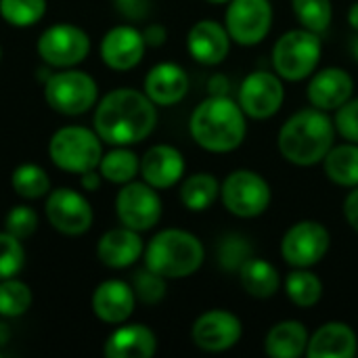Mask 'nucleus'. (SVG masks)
<instances>
[{
  "label": "nucleus",
  "instance_id": "obj_44",
  "mask_svg": "<svg viewBox=\"0 0 358 358\" xmlns=\"http://www.w3.org/2000/svg\"><path fill=\"white\" fill-rule=\"evenodd\" d=\"M229 88H231V82L222 76V73H214L210 80H208V90L210 94H229Z\"/></svg>",
  "mask_w": 358,
  "mask_h": 358
},
{
  "label": "nucleus",
  "instance_id": "obj_15",
  "mask_svg": "<svg viewBox=\"0 0 358 358\" xmlns=\"http://www.w3.org/2000/svg\"><path fill=\"white\" fill-rule=\"evenodd\" d=\"M243 336V325L229 310H208L199 315L191 327V340L203 352H224L237 346Z\"/></svg>",
  "mask_w": 358,
  "mask_h": 358
},
{
  "label": "nucleus",
  "instance_id": "obj_1",
  "mask_svg": "<svg viewBox=\"0 0 358 358\" xmlns=\"http://www.w3.org/2000/svg\"><path fill=\"white\" fill-rule=\"evenodd\" d=\"M92 124L103 143L130 147L155 130L157 105L136 88H115L94 105Z\"/></svg>",
  "mask_w": 358,
  "mask_h": 358
},
{
  "label": "nucleus",
  "instance_id": "obj_42",
  "mask_svg": "<svg viewBox=\"0 0 358 358\" xmlns=\"http://www.w3.org/2000/svg\"><path fill=\"white\" fill-rule=\"evenodd\" d=\"M344 218L350 229L358 233V187H355L344 199Z\"/></svg>",
  "mask_w": 358,
  "mask_h": 358
},
{
  "label": "nucleus",
  "instance_id": "obj_21",
  "mask_svg": "<svg viewBox=\"0 0 358 358\" xmlns=\"http://www.w3.org/2000/svg\"><path fill=\"white\" fill-rule=\"evenodd\" d=\"M185 174V157L172 145H153L141 157V176L153 189H170Z\"/></svg>",
  "mask_w": 358,
  "mask_h": 358
},
{
  "label": "nucleus",
  "instance_id": "obj_31",
  "mask_svg": "<svg viewBox=\"0 0 358 358\" xmlns=\"http://www.w3.org/2000/svg\"><path fill=\"white\" fill-rule=\"evenodd\" d=\"M13 191L23 199H40L50 193V178L38 164H21L10 174Z\"/></svg>",
  "mask_w": 358,
  "mask_h": 358
},
{
  "label": "nucleus",
  "instance_id": "obj_27",
  "mask_svg": "<svg viewBox=\"0 0 358 358\" xmlns=\"http://www.w3.org/2000/svg\"><path fill=\"white\" fill-rule=\"evenodd\" d=\"M325 176L336 182L338 187L355 189L358 187V145L357 143H342L334 145L323 159Z\"/></svg>",
  "mask_w": 358,
  "mask_h": 358
},
{
  "label": "nucleus",
  "instance_id": "obj_7",
  "mask_svg": "<svg viewBox=\"0 0 358 358\" xmlns=\"http://www.w3.org/2000/svg\"><path fill=\"white\" fill-rule=\"evenodd\" d=\"M44 101L61 115H82L99 103V86L86 71L67 67L50 73L44 82Z\"/></svg>",
  "mask_w": 358,
  "mask_h": 358
},
{
  "label": "nucleus",
  "instance_id": "obj_5",
  "mask_svg": "<svg viewBox=\"0 0 358 358\" xmlns=\"http://www.w3.org/2000/svg\"><path fill=\"white\" fill-rule=\"evenodd\" d=\"M50 162L69 174L96 170L103 157V141L96 130L84 126H63L48 141Z\"/></svg>",
  "mask_w": 358,
  "mask_h": 358
},
{
  "label": "nucleus",
  "instance_id": "obj_47",
  "mask_svg": "<svg viewBox=\"0 0 358 358\" xmlns=\"http://www.w3.org/2000/svg\"><path fill=\"white\" fill-rule=\"evenodd\" d=\"M208 2H212V4H224V2H231V0H208Z\"/></svg>",
  "mask_w": 358,
  "mask_h": 358
},
{
  "label": "nucleus",
  "instance_id": "obj_4",
  "mask_svg": "<svg viewBox=\"0 0 358 358\" xmlns=\"http://www.w3.org/2000/svg\"><path fill=\"white\" fill-rule=\"evenodd\" d=\"M203 258V243L182 229H164L145 248V266L164 279H187L195 275Z\"/></svg>",
  "mask_w": 358,
  "mask_h": 358
},
{
  "label": "nucleus",
  "instance_id": "obj_8",
  "mask_svg": "<svg viewBox=\"0 0 358 358\" xmlns=\"http://www.w3.org/2000/svg\"><path fill=\"white\" fill-rule=\"evenodd\" d=\"M224 208L237 218H256L271 206L273 191L266 178L254 170H235L220 185Z\"/></svg>",
  "mask_w": 358,
  "mask_h": 358
},
{
  "label": "nucleus",
  "instance_id": "obj_16",
  "mask_svg": "<svg viewBox=\"0 0 358 358\" xmlns=\"http://www.w3.org/2000/svg\"><path fill=\"white\" fill-rule=\"evenodd\" d=\"M101 59L113 71L134 69L147 50L143 31L134 25H115L101 40Z\"/></svg>",
  "mask_w": 358,
  "mask_h": 358
},
{
  "label": "nucleus",
  "instance_id": "obj_38",
  "mask_svg": "<svg viewBox=\"0 0 358 358\" xmlns=\"http://www.w3.org/2000/svg\"><path fill=\"white\" fill-rule=\"evenodd\" d=\"M4 231L19 237L21 241L31 237L38 231V214H36V210L25 206V203L13 206L4 216Z\"/></svg>",
  "mask_w": 358,
  "mask_h": 358
},
{
  "label": "nucleus",
  "instance_id": "obj_37",
  "mask_svg": "<svg viewBox=\"0 0 358 358\" xmlns=\"http://www.w3.org/2000/svg\"><path fill=\"white\" fill-rule=\"evenodd\" d=\"M25 266V248L19 237L0 233V279L17 277Z\"/></svg>",
  "mask_w": 358,
  "mask_h": 358
},
{
  "label": "nucleus",
  "instance_id": "obj_3",
  "mask_svg": "<svg viewBox=\"0 0 358 358\" xmlns=\"http://www.w3.org/2000/svg\"><path fill=\"white\" fill-rule=\"evenodd\" d=\"M336 141V124L317 107L294 113L279 130V151L285 162L308 168L321 164Z\"/></svg>",
  "mask_w": 358,
  "mask_h": 358
},
{
  "label": "nucleus",
  "instance_id": "obj_35",
  "mask_svg": "<svg viewBox=\"0 0 358 358\" xmlns=\"http://www.w3.org/2000/svg\"><path fill=\"white\" fill-rule=\"evenodd\" d=\"M252 256V245L241 235H227L218 243V264L229 273H239Z\"/></svg>",
  "mask_w": 358,
  "mask_h": 358
},
{
  "label": "nucleus",
  "instance_id": "obj_48",
  "mask_svg": "<svg viewBox=\"0 0 358 358\" xmlns=\"http://www.w3.org/2000/svg\"><path fill=\"white\" fill-rule=\"evenodd\" d=\"M0 59H2V46H0Z\"/></svg>",
  "mask_w": 358,
  "mask_h": 358
},
{
  "label": "nucleus",
  "instance_id": "obj_24",
  "mask_svg": "<svg viewBox=\"0 0 358 358\" xmlns=\"http://www.w3.org/2000/svg\"><path fill=\"white\" fill-rule=\"evenodd\" d=\"M357 350L355 329L342 321H329L310 336L306 355L310 358H352Z\"/></svg>",
  "mask_w": 358,
  "mask_h": 358
},
{
  "label": "nucleus",
  "instance_id": "obj_43",
  "mask_svg": "<svg viewBox=\"0 0 358 358\" xmlns=\"http://www.w3.org/2000/svg\"><path fill=\"white\" fill-rule=\"evenodd\" d=\"M101 180H103V176H101L99 168H96V170H88V172L80 174V185H82V189H84V191H90V193H92V191H99Z\"/></svg>",
  "mask_w": 358,
  "mask_h": 358
},
{
  "label": "nucleus",
  "instance_id": "obj_33",
  "mask_svg": "<svg viewBox=\"0 0 358 358\" xmlns=\"http://www.w3.org/2000/svg\"><path fill=\"white\" fill-rule=\"evenodd\" d=\"M292 10L298 23L315 34L327 31L334 19L331 0H292Z\"/></svg>",
  "mask_w": 358,
  "mask_h": 358
},
{
  "label": "nucleus",
  "instance_id": "obj_40",
  "mask_svg": "<svg viewBox=\"0 0 358 358\" xmlns=\"http://www.w3.org/2000/svg\"><path fill=\"white\" fill-rule=\"evenodd\" d=\"M115 6L124 17L132 21H141L149 13V0H115Z\"/></svg>",
  "mask_w": 358,
  "mask_h": 358
},
{
  "label": "nucleus",
  "instance_id": "obj_9",
  "mask_svg": "<svg viewBox=\"0 0 358 358\" xmlns=\"http://www.w3.org/2000/svg\"><path fill=\"white\" fill-rule=\"evenodd\" d=\"M36 50L48 67H76L90 55V36L73 23H52L40 34Z\"/></svg>",
  "mask_w": 358,
  "mask_h": 358
},
{
  "label": "nucleus",
  "instance_id": "obj_29",
  "mask_svg": "<svg viewBox=\"0 0 358 358\" xmlns=\"http://www.w3.org/2000/svg\"><path fill=\"white\" fill-rule=\"evenodd\" d=\"M99 172L107 182L126 185L134 180L136 174H141V159L128 147H115L109 153H103Z\"/></svg>",
  "mask_w": 358,
  "mask_h": 358
},
{
  "label": "nucleus",
  "instance_id": "obj_36",
  "mask_svg": "<svg viewBox=\"0 0 358 358\" xmlns=\"http://www.w3.org/2000/svg\"><path fill=\"white\" fill-rule=\"evenodd\" d=\"M168 279H164L162 275L153 273L151 268H141L134 273L132 277V289H134V296L136 300H141L143 304H159L164 298H166V292H168Z\"/></svg>",
  "mask_w": 358,
  "mask_h": 358
},
{
  "label": "nucleus",
  "instance_id": "obj_18",
  "mask_svg": "<svg viewBox=\"0 0 358 358\" xmlns=\"http://www.w3.org/2000/svg\"><path fill=\"white\" fill-rule=\"evenodd\" d=\"M355 80L342 67H325L310 76L306 96L313 107L321 111H336L352 99Z\"/></svg>",
  "mask_w": 358,
  "mask_h": 358
},
{
  "label": "nucleus",
  "instance_id": "obj_14",
  "mask_svg": "<svg viewBox=\"0 0 358 358\" xmlns=\"http://www.w3.org/2000/svg\"><path fill=\"white\" fill-rule=\"evenodd\" d=\"M285 101V88L279 73L273 71H252L245 76L239 88L237 103L243 113L252 120L273 117Z\"/></svg>",
  "mask_w": 358,
  "mask_h": 358
},
{
  "label": "nucleus",
  "instance_id": "obj_32",
  "mask_svg": "<svg viewBox=\"0 0 358 358\" xmlns=\"http://www.w3.org/2000/svg\"><path fill=\"white\" fill-rule=\"evenodd\" d=\"M34 294L31 287L17 277L0 279V317L17 319L31 308Z\"/></svg>",
  "mask_w": 358,
  "mask_h": 358
},
{
  "label": "nucleus",
  "instance_id": "obj_10",
  "mask_svg": "<svg viewBox=\"0 0 358 358\" xmlns=\"http://www.w3.org/2000/svg\"><path fill=\"white\" fill-rule=\"evenodd\" d=\"M115 214L120 224L132 231H151L162 218V199L157 189L145 180H130L122 185L115 195Z\"/></svg>",
  "mask_w": 358,
  "mask_h": 358
},
{
  "label": "nucleus",
  "instance_id": "obj_25",
  "mask_svg": "<svg viewBox=\"0 0 358 358\" xmlns=\"http://www.w3.org/2000/svg\"><path fill=\"white\" fill-rule=\"evenodd\" d=\"M308 329L296 319L273 325L264 340V352L271 358H300L308 348Z\"/></svg>",
  "mask_w": 358,
  "mask_h": 358
},
{
  "label": "nucleus",
  "instance_id": "obj_13",
  "mask_svg": "<svg viewBox=\"0 0 358 358\" xmlns=\"http://www.w3.org/2000/svg\"><path fill=\"white\" fill-rule=\"evenodd\" d=\"M44 214L50 227L67 237H78L88 233L94 220L90 201L82 193L69 187L55 189L46 195Z\"/></svg>",
  "mask_w": 358,
  "mask_h": 358
},
{
  "label": "nucleus",
  "instance_id": "obj_34",
  "mask_svg": "<svg viewBox=\"0 0 358 358\" xmlns=\"http://www.w3.org/2000/svg\"><path fill=\"white\" fill-rule=\"evenodd\" d=\"M46 15V0H0V17L13 27H31Z\"/></svg>",
  "mask_w": 358,
  "mask_h": 358
},
{
  "label": "nucleus",
  "instance_id": "obj_20",
  "mask_svg": "<svg viewBox=\"0 0 358 358\" xmlns=\"http://www.w3.org/2000/svg\"><path fill=\"white\" fill-rule=\"evenodd\" d=\"M189 76L178 63H157L149 69L145 76L143 92L157 105V107H170L180 103L189 92Z\"/></svg>",
  "mask_w": 358,
  "mask_h": 358
},
{
  "label": "nucleus",
  "instance_id": "obj_23",
  "mask_svg": "<svg viewBox=\"0 0 358 358\" xmlns=\"http://www.w3.org/2000/svg\"><path fill=\"white\" fill-rule=\"evenodd\" d=\"M103 352L107 358H151L157 352V338L147 325L122 323L109 334Z\"/></svg>",
  "mask_w": 358,
  "mask_h": 358
},
{
  "label": "nucleus",
  "instance_id": "obj_39",
  "mask_svg": "<svg viewBox=\"0 0 358 358\" xmlns=\"http://www.w3.org/2000/svg\"><path fill=\"white\" fill-rule=\"evenodd\" d=\"M334 124H336V132L344 141L358 145V99H350L336 109Z\"/></svg>",
  "mask_w": 358,
  "mask_h": 358
},
{
  "label": "nucleus",
  "instance_id": "obj_2",
  "mask_svg": "<svg viewBox=\"0 0 358 358\" xmlns=\"http://www.w3.org/2000/svg\"><path fill=\"white\" fill-rule=\"evenodd\" d=\"M189 132L201 149L210 153H231L245 141V113L229 94H210L193 109Z\"/></svg>",
  "mask_w": 358,
  "mask_h": 358
},
{
  "label": "nucleus",
  "instance_id": "obj_41",
  "mask_svg": "<svg viewBox=\"0 0 358 358\" xmlns=\"http://www.w3.org/2000/svg\"><path fill=\"white\" fill-rule=\"evenodd\" d=\"M143 38L147 42V46L151 48H159L166 40H168V29L162 23H151L143 29Z\"/></svg>",
  "mask_w": 358,
  "mask_h": 358
},
{
  "label": "nucleus",
  "instance_id": "obj_30",
  "mask_svg": "<svg viewBox=\"0 0 358 358\" xmlns=\"http://www.w3.org/2000/svg\"><path fill=\"white\" fill-rule=\"evenodd\" d=\"M285 294L298 308H313L323 298V283L308 268H296L285 279Z\"/></svg>",
  "mask_w": 358,
  "mask_h": 358
},
{
  "label": "nucleus",
  "instance_id": "obj_49",
  "mask_svg": "<svg viewBox=\"0 0 358 358\" xmlns=\"http://www.w3.org/2000/svg\"><path fill=\"white\" fill-rule=\"evenodd\" d=\"M0 357H2V352H0Z\"/></svg>",
  "mask_w": 358,
  "mask_h": 358
},
{
  "label": "nucleus",
  "instance_id": "obj_46",
  "mask_svg": "<svg viewBox=\"0 0 358 358\" xmlns=\"http://www.w3.org/2000/svg\"><path fill=\"white\" fill-rule=\"evenodd\" d=\"M350 52H352L355 61H358V34L352 38V42H350Z\"/></svg>",
  "mask_w": 358,
  "mask_h": 358
},
{
  "label": "nucleus",
  "instance_id": "obj_17",
  "mask_svg": "<svg viewBox=\"0 0 358 358\" xmlns=\"http://www.w3.org/2000/svg\"><path fill=\"white\" fill-rule=\"evenodd\" d=\"M136 306V296L130 283L122 279H107L92 292L90 308L94 317L107 325L126 323Z\"/></svg>",
  "mask_w": 358,
  "mask_h": 358
},
{
  "label": "nucleus",
  "instance_id": "obj_22",
  "mask_svg": "<svg viewBox=\"0 0 358 358\" xmlns=\"http://www.w3.org/2000/svg\"><path fill=\"white\" fill-rule=\"evenodd\" d=\"M145 254V243L138 231L128 227H117L107 233L96 243V258L107 268H128Z\"/></svg>",
  "mask_w": 358,
  "mask_h": 358
},
{
  "label": "nucleus",
  "instance_id": "obj_6",
  "mask_svg": "<svg viewBox=\"0 0 358 358\" xmlns=\"http://www.w3.org/2000/svg\"><path fill=\"white\" fill-rule=\"evenodd\" d=\"M323 52L321 34L310 29H289L273 46V67L281 80L302 82L315 73Z\"/></svg>",
  "mask_w": 358,
  "mask_h": 358
},
{
  "label": "nucleus",
  "instance_id": "obj_12",
  "mask_svg": "<svg viewBox=\"0 0 358 358\" xmlns=\"http://www.w3.org/2000/svg\"><path fill=\"white\" fill-rule=\"evenodd\" d=\"M224 27L239 46L260 44L273 27L271 0H231L224 13Z\"/></svg>",
  "mask_w": 358,
  "mask_h": 358
},
{
  "label": "nucleus",
  "instance_id": "obj_28",
  "mask_svg": "<svg viewBox=\"0 0 358 358\" xmlns=\"http://www.w3.org/2000/svg\"><path fill=\"white\" fill-rule=\"evenodd\" d=\"M220 195V182L210 172H197L185 178L180 187V201L189 212H206Z\"/></svg>",
  "mask_w": 358,
  "mask_h": 358
},
{
  "label": "nucleus",
  "instance_id": "obj_26",
  "mask_svg": "<svg viewBox=\"0 0 358 358\" xmlns=\"http://www.w3.org/2000/svg\"><path fill=\"white\" fill-rule=\"evenodd\" d=\"M237 275H239V281H241V287L245 289V294L252 298H258V300L273 298L281 285V277H279V271L275 268V264H271L268 260H262V258H254V256L239 268Z\"/></svg>",
  "mask_w": 358,
  "mask_h": 358
},
{
  "label": "nucleus",
  "instance_id": "obj_19",
  "mask_svg": "<svg viewBox=\"0 0 358 358\" xmlns=\"http://www.w3.org/2000/svg\"><path fill=\"white\" fill-rule=\"evenodd\" d=\"M231 42L227 27L214 19L197 21L187 36L189 55L201 65H220L231 50Z\"/></svg>",
  "mask_w": 358,
  "mask_h": 358
},
{
  "label": "nucleus",
  "instance_id": "obj_11",
  "mask_svg": "<svg viewBox=\"0 0 358 358\" xmlns=\"http://www.w3.org/2000/svg\"><path fill=\"white\" fill-rule=\"evenodd\" d=\"M331 235L317 220H302L287 229L281 239V256L294 268H310L329 252Z\"/></svg>",
  "mask_w": 358,
  "mask_h": 358
},
{
  "label": "nucleus",
  "instance_id": "obj_45",
  "mask_svg": "<svg viewBox=\"0 0 358 358\" xmlns=\"http://www.w3.org/2000/svg\"><path fill=\"white\" fill-rule=\"evenodd\" d=\"M348 23H350V27L358 34V0L350 6V10H348Z\"/></svg>",
  "mask_w": 358,
  "mask_h": 358
}]
</instances>
